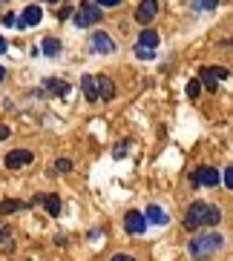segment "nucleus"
I'll return each mask as SVG.
<instances>
[{"label": "nucleus", "mask_w": 233, "mask_h": 261, "mask_svg": "<svg viewBox=\"0 0 233 261\" xmlns=\"http://www.w3.org/2000/svg\"><path fill=\"white\" fill-rule=\"evenodd\" d=\"M124 227H127V232H132V236H141V232H144V227H147V221H144V213H138V210H130V213L124 215Z\"/></svg>", "instance_id": "nucleus-7"}, {"label": "nucleus", "mask_w": 233, "mask_h": 261, "mask_svg": "<svg viewBox=\"0 0 233 261\" xmlns=\"http://www.w3.org/2000/svg\"><path fill=\"white\" fill-rule=\"evenodd\" d=\"M3 138H9V126H3V123H0V141Z\"/></svg>", "instance_id": "nucleus-29"}, {"label": "nucleus", "mask_w": 233, "mask_h": 261, "mask_svg": "<svg viewBox=\"0 0 233 261\" xmlns=\"http://www.w3.org/2000/svg\"><path fill=\"white\" fill-rule=\"evenodd\" d=\"M196 9H204V12H213V9H219V0H193Z\"/></svg>", "instance_id": "nucleus-19"}, {"label": "nucleus", "mask_w": 233, "mask_h": 261, "mask_svg": "<svg viewBox=\"0 0 233 261\" xmlns=\"http://www.w3.org/2000/svg\"><path fill=\"white\" fill-rule=\"evenodd\" d=\"M127 149H130V144H127V141H121V144H118V149H115V158H121Z\"/></svg>", "instance_id": "nucleus-23"}, {"label": "nucleus", "mask_w": 233, "mask_h": 261, "mask_svg": "<svg viewBox=\"0 0 233 261\" xmlns=\"http://www.w3.org/2000/svg\"><path fill=\"white\" fill-rule=\"evenodd\" d=\"M9 238V227H0V241H6Z\"/></svg>", "instance_id": "nucleus-30"}, {"label": "nucleus", "mask_w": 233, "mask_h": 261, "mask_svg": "<svg viewBox=\"0 0 233 261\" xmlns=\"http://www.w3.org/2000/svg\"><path fill=\"white\" fill-rule=\"evenodd\" d=\"M81 89H84L89 103H98V92H95V75H84L81 77Z\"/></svg>", "instance_id": "nucleus-13"}, {"label": "nucleus", "mask_w": 233, "mask_h": 261, "mask_svg": "<svg viewBox=\"0 0 233 261\" xmlns=\"http://www.w3.org/2000/svg\"><path fill=\"white\" fill-rule=\"evenodd\" d=\"M40 20H43V9H40L38 3H32V6L24 9V17L17 20V26H38Z\"/></svg>", "instance_id": "nucleus-10"}, {"label": "nucleus", "mask_w": 233, "mask_h": 261, "mask_svg": "<svg viewBox=\"0 0 233 261\" xmlns=\"http://www.w3.org/2000/svg\"><path fill=\"white\" fill-rule=\"evenodd\" d=\"M158 32H153V29H147V32H141V38H138V46H144V49H155L158 46Z\"/></svg>", "instance_id": "nucleus-16"}, {"label": "nucleus", "mask_w": 233, "mask_h": 261, "mask_svg": "<svg viewBox=\"0 0 233 261\" xmlns=\"http://www.w3.org/2000/svg\"><path fill=\"white\" fill-rule=\"evenodd\" d=\"M225 184H227V187L233 184V169H225Z\"/></svg>", "instance_id": "nucleus-28"}, {"label": "nucleus", "mask_w": 233, "mask_h": 261, "mask_svg": "<svg viewBox=\"0 0 233 261\" xmlns=\"http://www.w3.org/2000/svg\"><path fill=\"white\" fill-rule=\"evenodd\" d=\"M46 89L55 95H66L69 92V84H63V81H55V77H46Z\"/></svg>", "instance_id": "nucleus-17"}, {"label": "nucleus", "mask_w": 233, "mask_h": 261, "mask_svg": "<svg viewBox=\"0 0 233 261\" xmlns=\"http://www.w3.org/2000/svg\"><path fill=\"white\" fill-rule=\"evenodd\" d=\"M3 23H6V26H17V17L15 15H6V17H3Z\"/></svg>", "instance_id": "nucleus-27"}, {"label": "nucleus", "mask_w": 233, "mask_h": 261, "mask_svg": "<svg viewBox=\"0 0 233 261\" xmlns=\"http://www.w3.org/2000/svg\"><path fill=\"white\" fill-rule=\"evenodd\" d=\"M190 184H196V187H216L219 184V169L199 167L193 175H190Z\"/></svg>", "instance_id": "nucleus-4"}, {"label": "nucleus", "mask_w": 233, "mask_h": 261, "mask_svg": "<svg viewBox=\"0 0 233 261\" xmlns=\"http://www.w3.org/2000/svg\"><path fill=\"white\" fill-rule=\"evenodd\" d=\"M155 15H158V0H141L138 9H135V20L144 23V26H147Z\"/></svg>", "instance_id": "nucleus-6"}, {"label": "nucleus", "mask_w": 233, "mask_h": 261, "mask_svg": "<svg viewBox=\"0 0 233 261\" xmlns=\"http://www.w3.org/2000/svg\"><path fill=\"white\" fill-rule=\"evenodd\" d=\"M199 92H202V81H199V77H193V81H190V84H187V98H199Z\"/></svg>", "instance_id": "nucleus-18"}, {"label": "nucleus", "mask_w": 233, "mask_h": 261, "mask_svg": "<svg viewBox=\"0 0 233 261\" xmlns=\"http://www.w3.org/2000/svg\"><path fill=\"white\" fill-rule=\"evenodd\" d=\"M52 169H58V172H69V169H72V161H69V158H58Z\"/></svg>", "instance_id": "nucleus-21"}, {"label": "nucleus", "mask_w": 233, "mask_h": 261, "mask_svg": "<svg viewBox=\"0 0 233 261\" xmlns=\"http://www.w3.org/2000/svg\"><path fill=\"white\" fill-rule=\"evenodd\" d=\"M58 17H61V20H66V17H72V6H63L61 12H58Z\"/></svg>", "instance_id": "nucleus-24"}, {"label": "nucleus", "mask_w": 233, "mask_h": 261, "mask_svg": "<svg viewBox=\"0 0 233 261\" xmlns=\"http://www.w3.org/2000/svg\"><path fill=\"white\" fill-rule=\"evenodd\" d=\"M101 9L95 6V3H81V6L72 12V20H75L78 29H86V26H95L98 20H101Z\"/></svg>", "instance_id": "nucleus-3"}, {"label": "nucleus", "mask_w": 233, "mask_h": 261, "mask_svg": "<svg viewBox=\"0 0 233 261\" xmlns=\"http://www.w3.org/2000/svg\"><path fill=\"white\" fill-rule=\"evenodd\" d=\"M219 218H222V210H219V207L204 204V201H196V204H190L187 213H184V227H187V230L213 227V224H219Z\"/></svg>", "instance_id": "nucleus-1"}, {"label": "nucleus", "mask_w": 233, "mask_h": 261, "mask_svg": "<svg viewBox=\"0 0 233 261\" xmlns=\"http://www.w3.org/2000/svg\"><path fill=\"white\" fill-rule=\"evenodd\" d=\"M222 244H225V236L222 232H196V238H190L187 250H190L193 258H207V255L219 253Z\"/></svg>", "instance_id": "nucleus-2"}, {"label": "nucleus", "mask_w": 233, "mask_h": 261, "mask_svg": "<svg viewBox=\"0 0 233 261\" xmlns=\"http://www.w3.org/2000/svg\"><path fill=\"white\" fill-rule=\"evenodd\" d=\"M144 221H153V224H167V213H164L161 207H158V204H150L147 207V213H144Z\"/></svg>", "instance_id": "nucleus-14"}, {"label": "nucleus", "mask_w": 233, "mask_h": 261, "mask_svg": "<svg viewBox=\"0 0 233 261\" xmlns=\"http://www.w3.org/2000/svg\"><path fill=\"white\" fill-rule=\"evenodd\" d=\"M121 0H95V6H118Z\"/></svg>", "instance_id": "nucleus-25"}, {"label": "nucleus", "mask_w": 233, "mask_h": 261, "mask_svg": "<svg viewBox=\"0 0 233 261\" xmlns=\"http://www.w3.org/2000/svg\"><path fill=\"white\" fill-rule=\"evenodd\" d=\"M95 92H98V100H112L115 98V84H112V77H107V75L95 77Z\"/></svg>", "instance_id": "nucleus-9"}, {"label": "nucleus", "mask_w": 233, "mask_h": 261, "mask_svg": "<svg viewBox=\"0 0 233 261\" xmlns=\"http://www.w3.org/2000/svg\"><path fill=\"white\" fill-rule=\"evenodd\" d=\"M199 75L204 77V84H207V89H216V84L222 81V77H227L230 72L225 69V66H202V72Z\"/></svg>", "instance_id": "nucleus-8"}, {"label": "nucleus", "mask_w": 233, "mask_h": 261, "mask_svg": "<svg viewBox=\"0 0 233 261\" xmlns=\"http://www.w3.org/2000/svg\"><path fill=\"white\" fill-rule=\"evenodd\" d=\"M135 55H138L141 61H153V58H155V49H144V46H135Z\"/></svg>", "instance_id": "nucleus-20"}, {"label": "nucleus", "mask_w": 233, "mask_h": 261, "mask_svg": "<svg viewBox=\"0 0 233 261\" xmlns=\"http://www.w3.org/2000/svg\"><path fill=\"white\" fill-rule=\"evenodd\" d=\"M40 52L46 55V58H58V55H61V40H58V38H46L43 43H40Z\"/></svg>", "instance_id": "nucleus-15"}, {"label": "nucleus", "mask_w": 233, "mask_h": 261, "mask_svg": "<svg viewBox=\"0 0 233 261\" xmlns=\"http://www.w3.org/2000/svg\"><path fill=\"white\" fill-rule=\"evenodd\" d=\"M3 77H6V69H3V66H0V81H3Z\"/></svg>", "instance_id": "nucleus-32"}, {"label": "nucleus", "mask_w": 233, "mask_h": 261, "mask_svg": "<svg viewBox=\"0 0 233 261\" xmlns=\"http://www.w3.org/2000/svg\"><path fill=\"white\" fill-rule=\"evenodd\" d=\"M35 161V152L32 149H12V152L6 155V167L9 169H24L26 164Z\"/></svg>", "instance_id": "nucleus-5"}, {"label": "nucleus", "mask_w": 233, "mask_h": 261, "mask_svg": "<svg viewBox=\"0 0 233 261\" xmlns=\"http://www.w3.org/2000/svg\"><path fill=\"white\" fill-rule=\"evenodd\" d=\"M3 52H6V40L0 38V55H3Z\"/></svg>", "instance_id": "nucleus-31"}, {"label": "nucleus", "mask_w": 233, "mask_h": 261, "mask_svg": "<svg viewBox=\"0 0 233 261\" xmlns=\"http://www.w3.org/2000/svg\"><path fill=\"white\" fill-rule=\"evenodd\" d=\"M112 261H135L132 255H127V253H118V255H112Z\"/></svg>", "instance_id": "nucleus-26"}, {"label": "nucleus", "mask_w": 233, "mask_h": 261, "mask_svg": "<svg viewBox=\"0 0 233 261\" xmlns=\"http://www.w3.org/2000/svg\"><path fill=\"white\" fill-rule=\"evenodd\" d=\"M92 49L98 55H109V52H115V43H112V38H109L107 32H95L92 35Z\"/></svg>", "instance_id": "nucleus-11"}, {"label": "nucleus", "mask_w": 233, "mask_h": 261, "mask_svg": "<svg viewBox=\"0 0 233 261\" xmlns=\"http://www.w3.org/2000/svg\"><path fill=\"white\" fill-rule=\"evenodd\" d=\"M35 201H38V204H43V207L49 210V215L61 213V198H58V195H35ZM35 201H32V204H35Z\"/></svg>", "instance_id": "nucleus-12"}, {"label": "nucleus", "mask_w": 233, "mask_h": 261, "mask_svg": "<svg viewBox=\"0 0 233 261\" xmlns=\"http://www.w3.org/2000/svg\"><path fill=\"white\" fill-rule=\"evenodd\" d=\"M20 207H26V204H20V201H3V204H0V213H9V210H20Z\"/></svg>", "instance_id": "nucleus-22"}]
</instances>
